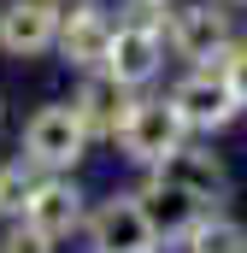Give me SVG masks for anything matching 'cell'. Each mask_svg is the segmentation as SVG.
<instances>
[{
    "label": "cell",
    "mask_w": 247,
    "mask_h": 253,
    "mask_svg": "<svg viewBox=\"0 0 247 253\" xmlns=\"http://www.w3.org/2000/svg\"><path fill=\"white\" fill-rule=\"evenodd\" d=\"M183 112L171 100H135L129 106V124H124V153L135 165H165L177 147H183Z\"/></svg>",
    "instance_id": "cell-1"
},
{
    "label": "cell",
    "mask_w": 247,
    "mask_h": 253,
    "mask_svg": "<svg viewBox=\"0 0 247 253\" xmlns=\"http://www.w3.org/2000/svg\"><path fill=\"white\" fill-rule=\"evenodd\" d=\"M171 106L183 112L188 129H224L242 112V94L230 88V77H224L218 65H206V71H194V77H183V83L171 88Z\"/></svg>",
    "instance_id": "cell-2"
},
{
    "label": "cell",
    "mask_w": 247,
    "mask_h": 253,
    "mask_svg": "<svg viewBox=\"0 0 247 253\" xmlns=\"http://www.w3.org/2000/svg\"><path fill=\"white\" fill-rule=\"evenodd\" d=\"M88 147V124L77 118V106H41L30 124H24V153L36 165H77Z\"/></svg>",
    "instance_id": "cell-3"
},
{
    "label": "cell",
    "mask_w": 247,
    "mask_h": 253,
    "mask_svg": "<svg viewBox=\"0 0 247 253\" xmlns=\"http://www.w3.org/2000/svg\"><path fill=\"white\" fill-rule=\"evenodd\" d=\"M88 236H94V253H153L159 230H153V218L135 194H112L88 218Z\"/></svg>",
    "instance_id": "cell-4"
},
{
    "label": "cell",
    "mask_w": 247,
    "mask_h": 253,
    "mask_svg": "<svg viewBox=\"0 0 247 253\" xmlns=\"http://www.w3.org/2000/svg\"><path fill=\"white\" fill-rule=\"evenodd\" d=\"M59 42V12L53 0H6L0 6V47L12 59H36Z\"/></svg>",
    "instance_id": "cell-5"
},
{
    "label": "cell",
    "mask_w": 247,
    "mask_h": 253,
    "mask_svg": "<svg viewBox=\"0 0 247 253\" xmlns=\"http://www.w3.org/2000/svg\"><path fill=\"white\" fill-rule=\"evenodd\" d=\"M165 42H171L183 59H218V53L230 47V12L212 6V0H200V6H177Z\"/></svg>",
    "instance_id": "cell-6"
},
{
    "label": "cell",
    "mask_w": 247,
    "mask_h": 253,
    "mask_svg": "<svg viewBox=\"0 0 247 253\" xmlns=\"http://www.w3.org/2000/svg\"><path fill=\"white\" fill-rule=\"evenodd\" d=\"M159 59H165V36H159V24L153 18H129V24H118V36H112V59H106V71L118 77V83H147L153 71H159Z\"/></svg>",
    "instance_id": "cell-7"
},
{
    "label": "cell",
    "mask_w": 247,
    "mask_h": 253,
    "mask_svg": "<svg viewBox=\"0 0 247 253\" xmlns=\"http://www.w3.org/2000/svg\"><path fill=\"white\" fill-rule=\"evenodd\" d=\"M129 83H118L112 71H88L77 88V118L88 124V135H124L129 124Z\"/></svg>",
    "instance_id": "cell-8"
},
{
    "label": "cell",
    "mask_w": 247,
    "mask_h": 253,
    "mask_svg": "<svg viewBox=\"0 0 247 253\" xmlns=\"http://www.w3.org/2000/svg\"><path fill=\"white\" fill-rule=\"evenodd\" d=\"M112 36H118V24L94 6V12H77V18H65L59 30V53L77 71H106V59H112Z\"/></svg>",
    "instance_id": "cell-9"
},
{
    "label": "cell",
    "mask_w": 247,
    "mask_h": 253,
    "mask_svg": "<svg viewBox=\"0 0 247 253\" xmlns=\"http://www.w3.org/2000/svg\"><path fill=\"white\" fill-rule=\"evenodd\" d=\"M159 177H165V183H177L183 194H194L200 206H218V200L230 194V177H224V165H218L212 153H194V147H177V153L159 165Z\"/></svg>",
    "instance_id": "cell-10"
},
{
    "label": "cell",
    "mask_w": 247,
    "mask_h": 253,
    "mask_svg": "<svg viewBox=\"0 0 247 253\" xmlns=\"http://www.w3.org/2000/svg\"><path fill=\"white\" fill-rule=\"evenodd\" d=\"M77 218H82V194L71 189V183H36L30 206H24V224L41 230L47 242L65 236V230H77Z\"/></svg>",
    "instance_id": "cell-11"
},
{
    "label": "cell",
    "mask_w": 247,
    "mask_h": 253,
    "mask_svg": "<svg viewBox=\"0 0 247 253\" xmlns=\"http://www.w3.org/2000/svg\"><path fill=\"white\" fill-rule=\"evenodd\" d=\"M141 206H147L153 230H165V236H188V230L200 224V200H194V194H183L177 183H165V177L147 189V200H141Z\"/></svg>",
    "instance_id": "cell-12"
},
{
    "label": "cell",
    "mask_w": 247,
    "mask_h": 253,
    "mask_svg": "<svg viewBox=\"0 0 247 253\" xmlns=\"http://www.w3.org/2000/svg\"><path fill=\"white\" fill-rule=\"evenodd\" d=\"M188 253H247V230L236 218H200L188 230Z\"/></svg>",
    "instance_id": "cell-13"
},
{
    "label": "cell",
    "mask_w": 247,
    "mask_h": 253,
    "mask_svg": "<svg viewBox=\"0 0 247 253\" xmlns=\"http://www.w3.org/2000/svg\"><path fill=\"white\" fill-rule=\"evenodd\" d=\"M36 183L24 177V165H0V212H24Z\"/></svg>",
    "instance_id": "cell-14"
},
{
    "label": "cell",
    "mask_w": 247,
    "mask_h": 253,
    "mask_svg": "<svg viewBox=\"0 0 247 253\" xmlns=\"http://www.w3.org/2000/svg\"><path fill=\"white\" fill-rule=\"evenodd\" d=\"M212 65L230 77V88L242 94V106H247V42H230V47H224V53H218Z\"/></svg>",
    "instance_id": "cell-15"
},
{
    "label": "cell",
    "mask_w": 247,
    "mask_h": 253,
    "mask_svg": "<svg viewBox=\"0 0 247 253\" xmlns=\"http://www.w3.org/2000/svg\"><path fill=\"white\" fill-rule=\"evenodd\" d=\"M0 253H53V248H47V236H41V230H30V224H24V230H12V236L0 242Z\"/></svg>",
    "instance_id": "cell-16"
},
{
    "label": "cell",
    "mask_w": 247,
    "mask_h": 253,
    "mask_svg": "<svg viewBox=\"0 0 247 253\" xmlns=\"http://www.w3.org/2000/svg\"><path fill=\"white\" fill-rule=\"evenodd\" d=\"M141 6H165V0H141Z\"/></svg>",
    "instance_id": "cell-17"
},
{
    "label": "cell",
    "mask_w": 247,
    "mask_h": 253,
    "mask_svg": "<svg viewBox=\"0 0 247 253\" xmlns=\"http://www.w3.org/2000/svg\"><path fill=\"white\" fill-rule=\"evenodd\" d=\"M224 6H247V0H224Z\"/></svg>",
    "instance_id": "cell-18"
},
{
    "label": "cell",
    "mask_w": 247,
    "mask_h": 253,
    "mask_svg": "<svg viewBox=\"0 0 247 253\" xmlns=\"http://www.w3.org/2000/svg\"><path fill=\"white\" fill-rule=\"evenodd\" d=\"M0 118H6V106H0Z\"/></svg>",
    "instance_id": "cell-19"
}]
</instances>
